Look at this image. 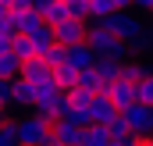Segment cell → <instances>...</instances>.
I'll list each match as a JSON object with an SVG mask.
<instances>
[{
	"label": "cell",
	"instance_id": "27",
	"mask_svg": "<svg viewBox=\"0 0 153 146\" xmlns=\"http://www.w3.org/2000/svg\"><path fill=\"white\" fill-rule=\"evenodd\" d=\"M43 61H46L50 68H57V64H64V46H61V43H53V46H50V50L43 54Z\"/></svg>",
	"mask_w": 153,
	"mask_h": 146
},
{
	"label": "cell",
	"instance_id": "32",
	"mask_svg": "<svg viewBox=\"0 0 153 146\" xmlns=\"http://www.w3.org/2000/svg\"><path fill=\"white\" fill-rule=\"evenodd\" d=\"M114 7H132V0H111Z\"/></svg>",
	"mask_w": 153,
	"mask_h": 146
},
{
	"label": "cell",
	"instance_id": "16",
	"mask_svg": "<svg viewBox=\"0 0 153 146\" xmlns=\"http://www.w3.org/2000/svg\"><path fill=\"white\" fill-rule=\"evenodd\" d=\"M11 54H14L18 61H29V57H39V54H36V46H32V39L25 36V32H14V36H11Z\"/></svg>",
	"mask_w": 153,
	"mask_h": 146
},
{
	"label": "cell",
	"instance_id": "17",
	"mask_svg": "<svg viewBox=\"0 0 153 146\" xmlns=\"http://www.w3.org/2000/svg\"><path fill=\"white\" fill-rule=\"evenodd\" d=\"M96 75L103 78V86L107 82H114V78H121V61H114V57H96Z\"/></svg>",
	"mask_w": 153,
	"mask_h": 146
},
{
	"label": "cell",
	"instance_id": "21",
	"mask_svg": "<svg viewBox=\"0 0 153 146\" xmlns=\"http://www.w3.org/2000/svg\"><path fill=\"white\" fill-rule=\"evenodd\" d=\"M22 75V61L7 50V54H0V78H18Z\"/></svg>",
	"mask_w": 153,
	"mask_h": 146
},
{
	"label": "cell",
	"instance_id": "20",
	"mask_svg": "<svg viewBox=\"0 0 153 146\" xmlns=\"http://www.w3.org/2000/svg\"><path fill=\"white\" fill-rule=\"evenodd\" d=\"M75 86H82V89H89V93H100L103 89V78L96 75V68H82L75 78Z\"/></svg>",
	"mask_w": 153,
	"mask_h": 146
},
{
	"label": "cell",
	"instance_id": "6",
	"mask_svg": "<svg viewBox=\"0 0 153 146\" xmlns=\"http://www.w3.org/2000/svg\"><path fill=\"white\" fill-rule=\"evenodd\" d=\"M53 39H57L61 46L82 43V39H85V22H78V18H61V22L53 25Z\"/></svg>",
	"mask_w": 153,
	"mask_h": 146
},
{
	"label": "cell",
	"instance_id": "12",
	"mask_svg": "<svg viewBox=\"0 0 153 146\" xmlns=\"http://www.w3.org/2000/svg\"><path fill=\"white\" fill-rule=\"evenodd\" d=\"M153 68H150V61L143 57V54H135V57H125L121 61V78H128V82H139V78H146Z\"/></svg>",
	"mask_w": 153,
	"mask_h": 146
},
{
	"label": "cell",
	"instance_id": "37",
	"mask_svg": "<svg viewBox=\"0 0 153 146\" xmlns=\"http://www.w3.org/2000/svg\"><path fill=\"white\" fill-rule=\"evenodd\" d=\"M22 146H25V143H22Z\"/></svg>",
	"mask_w": 153,
	"mask_h": 146
},
{
	"label": "cell",
	"instance_id": "34",
	"mask_svg": "<svg viewBox=\"0 0 153 146\" xmlns=\"http://www.w3.org/2000/svg\"><path fill=\"white\" fill-rule=\"evenodd\" d=\"M135 146H153V139H139V143H135Z\"/></svg>",
	"mask_w": 153,
	"mask_h": 146
},
{
	"label": "cell",
	"instance_id": "30",
	"mask_svg": "<svg viewBox=\"0 0 153 146\" xmlns=\"http://www.w3.org/2000/svg\"><path fill=\"white\" fill-rule=\"evenodd\" d=\"M132 7H139V11H153V0H132Z\"/></svg>",
	"mask_w": 153,
	"mask_h": 146
},
{
	"label": "cell",
	"instance_id": "25",
	"mask_svg": "<svg viewBox=\"0 0 153 146\" xmlns=\"http://www.w3.org/2000/svg\"><path fill=\"white\" fill-rule=\"evenodd\" d=\"M135 100H139V104H153V72L135 82Z\"/></svg>",
	"mask_w": 153,
	"mask_h": 146
},
{
	"label": "cell",
	"instance_id": "33",
	"mask_svg": "<svg viewBox=\"0 0 153 146\" xmlns=\"http://www.w3.org/2000/svg\"><path fill=\"white\" fill-rule=\"evenodd\" d=\"M39 146H61V143H57V139H53V136H50V139H46V143H39Z\"/></svg>",
	"mask_w": 153,
	"mask_h": 146
},
{
	"label": "cell",
	"instance_id": "14",
	"mask_svg": "<svg viewBox=\"0 0 153 146\" xmlns=\"http://www.w3.org/2000/svg\"><path fill=\"white\" fill-rule=\"evenodd\" d=\"M46 75H53V68H50L43 57H29V61H22V78L39 82V78H46Z\"/></svg>",
	"mask_w": 153,
	"mask_h": 146
},
{
	"label": "cell",
	"instance_id": "24",
	"mask_svg": "<svg viewBox=\"0 0 153 146\" xmlns=\"http://www.w3.org/2000/svg\"><path fill=\"white\" fill-rule=\"evenodd\" d=\"M64 96H68V104H71V107H89V100H93V93H89V89H82V86L64 89Z\"/></svg>",
	"mask_w": 153,
	"mask_h": 146
},
{
	"label": "cell",
	"instance_id": "4",
	"mask_svg": "<svg viewBox=\"0 0 153 146\" xmlns=\"http://www.w3.org/2000/svg\"><path fill=\"white\" fill-rule=\"evenodd\" d=\"M121 118H125V125H128V132L135 136V139H150L153 136V107L150 104H132V107L121 110Z\"/></svg>",
	"mask_w": 153,
	"mask_h": 146
},
{
	"label": "cell",
	"instance_id": "29",
	"mask_svg": "<svg viewBox=\"0 0 153 146\" xmlns=\"http://www.w3.org/2000/svg\"><path fill=\"white\" fill-rule=\"evenodd\" d=\"M11 36H14V32L0 29V54H7V50H11Z\"/></svg>",
	"mask_w": 153,
	"mask_h": 146
},
{
	"label": "cell",
	"instance_id": "2",
	"mask_svg": "<svg viewBox=\"0 0 153 146\" xmlns=\"http://www.w3.org/2000/svg\"><path fill=\"white\" fill-rule=\"evenodd\" d=\"M100 25H107L117 39H125V43H128V39L135 36L146 22H143L139 14H132V7H114L111 14H103V18H100Z\"/></svg>",
	"mask_w": 153,
	"mask_h": 146
},
{
	"label": "cell",
	"instance_id": "38",
	"mask_svg": "<svg viewBox=\"0 0 153 146\" xmlns=\"http://www.w3.org/2000/svg\"><path fill=\"white\" fill-rule=\"evenodd\" d=\"M150 107H153V104H150Z\"/></svg>",
	"mask_w": 153,
	"mask_h": 146
},
{
	"label": "cell",
	"instance_id": "8",
	"mask_svg": "<svg viewBox=\"0 0 153 146\" xmlns=\"http://www.w3.org/2000/svg\"><path fill=\"white\" fill-rule=\"evenodd\" d=\"M114 114H117V107L111 104V96H107L103 89L93 93V100H89V118H93V125H107Z\"/></svg>",
	"mask_w": 153,
	"mask_h": 146
},
{
	"label": "cell",
	"instance_id": "26",
	"mask_svg": "<svg viewBox=\"0 0 153 146\" xmlns=\"http://www.w3.org/2000/svg\"><path fill=\"white\" fill-rule=\"evenodd\" d=\"M68 121H75L78 128L93 125V118H89V107H71V110H68Z\"/></svg>",
	"mask_w": 153,
	"mask_h": 146
},
{
	"label": "cell",
	"instance_id": "18",
	"mask_svg": "<svg viewBox=\"0 0 153 146\" xmlns=\"http://www.w3.org/2000/svg\"><path fill=\"white\" fill-rule=\"evenodd\" d=\"M150 50H153V29L143 25L135 36L128 39V54H150Z\"/></svg>",
	"mask_w": 153,
	"mask_h": 146
},
{
	"label": "cell",
	"instance_id": "3",
	"mask_svg": "<svg viewBox=\"0 0 153 146\" xmlns=\"http://www.w3.org/2000/svg\"><path fill=\"white\" fill-rule=\"evenodd\" d=\"M50 139V118H43L36 110H29L25 118H18V143L25 146H39Z\"/></svg>",
	"mask_w": 153,
	"mask_h": 146
},
{
	"label": "cell",
	"instance_id": "22",
	"mask_svg": "<svg viewBox=\"0 0 153 146\" xmlns=\"http://www.w3.org/2000/svg\"><path fill=\"white\" fill-rule=\"evenodd\" d=\"M53 78H57V86H61V89H71V86H75V78H78V68H71V64L64 61V64H57V68H53Z\"/></svg>",
	"mask_w": 153,
	"mask_h": 146
},
{
	"label": "cell",
	"instance_id": "36",
	"mask_svg": "<svg viewBox=\"0 0 153 146\" xmlns=\"http://www.w3.org/2000/svg\"><path fill=\"white\" fill-rule=\"evenodd\" d=\"M150 14H153V11H150Z\"/></svg>",
	"mask_w": 153,
	"mask_h": 146
},
{
	"label": "cell",
	"instance_id": "31",
	"mask_svg": "<svg viewBox=\"0 0 153 146\" xmlns=\"http://www.w3.org/2000/svg\"><path fill=\"white\" fill-rule=\"evenodd\" d=\"M14 7H29V0H11V11Z\"/></svg>",
	"mask_w": 153,
	"mask_h": 146
},
{
	"label": "cell",
	"instance_id": "35",
	"mask_svg": "<svg viewBox=\"0 0 153 146\" xmlns=\"http://www.w3.org/2000/svg\"><path fill=\"white\" fill-rule=\"evenodd\" d=\"M150 139H153V136H150Z\"/></svg>",
	"mask_w": 153,
	"mask_h": 146
},
{
	"label": "cell",
	"instance_id": "13",
	"mask_svg": "<svg viewBox=\"0 0 153 146\" xmlns=\"http://www.w3.org/2000/svg\"><path fill=\"white\" fill-rule=\"evenodd\" d=\"M25 36L32 39V46H36V54H39V57H43V54H46V50H50V46L57 43V39H53V25H46V22L32 25V29H29Z\"/></svg>",
	"mask_w": 153,
	"mask_h": 146
},
{
	"label": "cell",
	"instance_id": "9",
	"mask_svg": "<svg viewBox=\"0 0 153 146\" xmlns=\"http://www.w3.org/2000/svg\"><path fill=\"white\" fill-rule=\"evenodd\" d=\"M50 136H53L61 146H78L82 128H78L75 121H68V118H53V121H50Z\"/></svg>",
	"mask_w": 153,
	"mask_h": 146
},
{
	"label": "cell",
	"instance_id": "15",
	"mask_svg": "<svg viewBox=\"0 0 153 146\" xmlns=\"http://www.w3.org/2000/svg\"><path fill=\"white\" fill-rule=\"evenodd\" d=\"M107 143H111V136H107L103 125H85L82 136H78V146H107Z\"/></svg>",
	"mask_w": 153,
	"mask_h": 146
},
{
	"label": "cell",
	"instance_id": "1",
	"mask_svg": "<svg viewBox=\"0 0 153 146\" xmlns=\"http://www.w3.org/2000/svg\"><path fill=\"white\" fill-rule=\"evenodd\" d=\"M85 43L100 54V57H114V61H125V57H132L128 54V43L125 39H117L107 25H100V22H85Z\"/></svg>",
	"mask_w": 153,
	"mask_h": 146
},
{
	"label": "cell",
	"instance_id": "23",
	"mask_svg": "<svg viewBox=\"0 0 153 146\" xmlns=\"http://www.w3.org/2000/svg\"><path fill=\"white\" fill-rule=\"evenodd\" d=\"M68 18H78V22H89V0H61Z\"/></svg>",
	"mask_w": 153,
	"mask_h": 146
},
{
	"label": "cell",
	"instance_id": "10",
	"mask_svg": "<svg viewBox=\"0 0 153 146\" xmlns=\"http://www.w3.org/2000/svg\"><path fill=\"white\" fill-rule=\"evenodd\" d=\"M29 7L36 11L46 25H57L61 18H68V11H64V4H61V0H29Z\"/></svg>",
	"mask_w": 153,
	"mask_h": 146
},
{
	"label": "cell",
	"instance_id": "5",
	"mask_svg": "<svg viewBox=\"0 0 153 146\" xmlns=\"http://www.w3.org/2000/svg\"><path fill=\"white\" fill-rule=\"evenodd\" d=\"M103 93L111 96V104H114L117 110H125V107L135 104V82H128V78H114V82H107Z\"/></svg>",
	"mask_w": 153,
	"mask_h": 146
},
{
	"label": "cell",
	"instance_id": "19",
	"mask_svg": "<svg viewBox=\"0 0 153 146\" xmlns=\"http://www.w3.org/2000/svg\"><path fill=\"white\" fill-rule=\"evenodd\" d=\"M0 146H22L18 143V121H14L11 114L0 118Z\"/></svg>",
	"mask_w": 153,
	"mask_h": 146
},
{
	"label": "cell",
	"instance_id": "7",
	"mask_svg": "<svg viewBox=\"0 0 153 146\" xmlns=\"http://www.w3.org/2000/svg\"><path fill=\"white\" fill-rule=\"evenodd\" d=\"M96 57H100V54H96L85 39H82V43H71V46H64V61H68L71 68H78V72H82V68H93Z\"/></svg>",
	"mask_w": 153,
	"mask_h": 146
},
{
	"label": "cell",
	"instance_id": "11",
	"mask_svg": "<svg viewBox=\"0 0 153 146\" xmlns=\"http://www.w3.org/2000/svg\"><path fill=\"white\" fill-rule=\"evenodd\" d=\"M32 104H36V86L18 75V78H14V104H11V107L14 110H32Z\"/></svg>",
	"mask_w": 153,
	"mask_h": 146
},
{
	"label": "cell",
	"instance_id": "28",
	"mask_svg": "<svg viewBox=\"0 0 153 146\" xmlns=\"http://www.w3.org/2000/svg\"><path fill=\"white\" fill-rule=\"evenodd\" d=\"M135 143H139V139H135L132 132H121V136H114V139H111L107 146H135Z\"/></svg>",
	"mask_w": 153,
	"mask_h": 146
}]
</instances>
